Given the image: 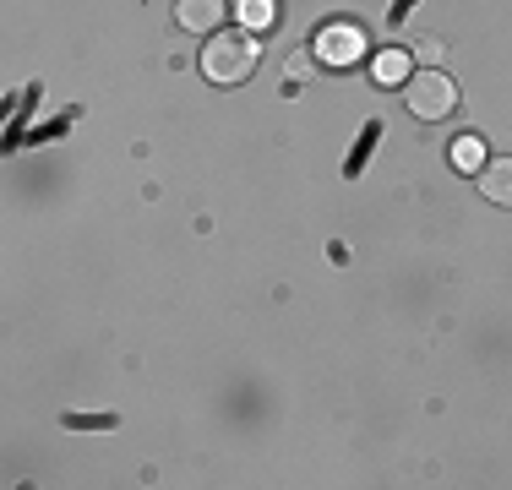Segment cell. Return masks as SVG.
Wrapping results in <instances>:
<instances>
[{
    "label": "cell",
    "mask_w": 512,
    "mask_h": 490,
    "mask_svg": "<svg viewBox=\"0 0 512 490\" xmlns=\"http://www.w3.org/2000/svg\"><path fill=\"white\" fill-rule=\"evenodd\" d=\"M224 11H229V0H175V28L197 33V39H213L224 28Z\"/></svg>",
    "instance_id": "obj_4"
},
{
    "label": "cell",
    "mask_w": 512,
    "mask_h": 490,
    "mask_svg": "<svg viewBox=\"0 0 512 490\" xmlns=\"http://www.w3.org/2000/svg\"><path fill=\"white\" fill-rule=\"evenodd\" d=\"M404 104H409L414 120H447L458 109V88H453L447 71L420 66V71H409V82H404Z\"/></svg>",
    "instance_id": "obj_2"
},
{
    "label": "cell",
    "mask_w": 512,
    "mask_h": 490,
    "mask_svg": "<svg viewBox=\"0 0 512 490\" xmlns=\"http://www.w3.org/2000/svg\"><path fill=\"white\" fill-rule=\"evenodd\" d=\"M474 186L491 207H512V158H485L480 169H474Z\"/></svg>",
    "instance_id": "obj_5"
},
{
    "label": "cell",
    "mask_w": 512,
    "mask_h": 490,
    "mask_svg": "<svg viewBox=\"0 0 512 490\" xmlns=\"http://www.w3.org/2000/svg\"><path fill=\"white\" fill-rule=\"evenodd\" d=\"M436 55H442V39H420V44H414V60H420V66H436Z\"/></svg>",
    "instance_id": "obj_9"
},
{
    "label": "cell",
    "mask_w": 512,
    "mask_h": 490,
    "mask_svg": "<svg viewBox=\"0 0 512 490\" xmlns=\"http://www.w3.org/2000/svg\"><path fill=\"white\" fill-rule=\"evenodd\" d=\"M453 164L463 169V175H474V169L485 164V147H480V137H458V142H453Z\"/></svg>",
    "instance_id": "obj_7"
},
{
    "label": "cell",
    "mask_w": 512,
    "mask_h": 490,
    "mask_svg": "<svg viewBox=\"0 0 512 490\" xmlns=\"http://www.w3.org/2000/svg\"><path fill=\"white\" fill-rule=\"evenodd\" d=\"M371 71H376V82H387V88H404L414 66H409V55H404V49H382V55L371 60Z\"/></svg>",
    "instance_id": "obj_6"
},
{
    "label": "cell",
    "mask_w": 512,
    "mask_h": 490,
    "mask_svg": "<svg viewBox=\"0 0 512 490\" xmlns=\"http://www.w3.org/2000/svg\"><path fill=\"white\" fill-rule=\"evenodd\" d=\"M240 22H246V28H267V22H273V6H267V0H240Z\"/></svg>",
    "instance_id": "obj_8"
},
{
    "label": "cell",
    "mask_w": 512,
    "mask_h": 490,
    "mask_svg": "<svg viewBox=\"0 0 512 490\" xmlns=\"http://www.w3.org/2000/svg\"><path fill=\"white\" fill-rule=\"evenodd\" d=\"M256 60H262V44L251 28H218L202 44V77L213 88H240V82H251Z\"/></svg>",
    "instance_id": "obj_1"
},
{
    "label": "cell",
    "mask_w": 512,
    "mask_h": 490,
    "mask_svg": "<svg viewBox=\"0 0 512 490\" xmlns=\"http://www.w3.org/2000/svg\"><path fill=\"white\" fill-rule=\"evenodd\" d=\"M360 55H365V33L355 22H327V28L316 33V49H311L316 66H355Z\"/></svg>",
    "instance_id": "obj_3"
}]
</instances>
